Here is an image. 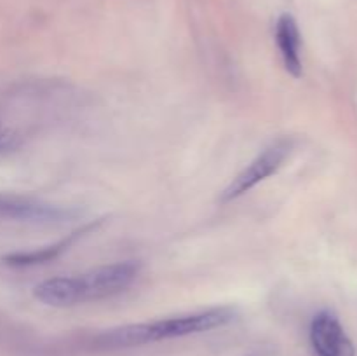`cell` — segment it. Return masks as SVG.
I'll return each instance as SVG.
<instances>
[{
	"instance_id": "3",
	"label": "cell",
	"mask_w": 357,
	"mask_h": 356,
	"mask_svg": "<svg viewBox=\"0 0 357 356\" xmlns=\"http://www.w3.org/2000/svg\"><path fill=\"white\" fill-rule=\"evenodd\" d=\"M293 150V142L289 138H279L278 142L271 143L267 149L261 150L236 178L229 184V187L220 195V202H230L241 198L258 184L267 180L268 177L278 173L284 166L286 159Z\"/></svg>"
},
{
	"instance_id": "7",
	"label": "cell",
	"mask_w": 357,
	"mask_h": 356,
	"mask_svg": "<svg viewBox=\"0 0 357 356\" xmlns=\"http://www.w3.org/2000/svg\"><path fill=\"white\" fill-rule=\"evenodd\" d=\"M275 42L281 52L282 65L286 72L295 79L302 77V35H300L298 23L291 14H281L275 24Z\"/></svg>"
},
{
	"instance_id": "6",
	"label": "cell",
	"mask_w": 357,
	"mask_h": 356,
	"mask_svg": "<svg viewBox=\"0 0 357 356\" xmlns=\"http://www.w3.org/2000/svg\"><path fill=\"white\" fill-rule=\"evenodd\" d=\"M103 223V218L94 220V222L86 223V225L79 227L73 232L66 234V237L56 241V243L47 244V246L35 248V250L28 251H16V253H9L2 258L3 264L10 265V267H33V265H42L47 264V262L56 260L58 257H61L63 253L70 250L75 243H79V239L86 237L87 234L94 232L98 227Z\"/></svg>"
},
{
	"instance_id": "1",
	"label": "cell",
	"mask_w": 357,
	"mask_h": 356,
	"mask_svg": "<svg viewBox=\"0 0 357 356\" xmlns=\"http://www.w3.org/2000/svg\"><path fill=\"white\" fill-rule=\"evenodd\" d=\"M139 264L135 260L115 262L75 276L45 279L33 288V297L44 306L73 307L79 304L108 299L135 283Z\"/></svg>"
},
{
	"instance_id": "4",
	"label": "cell",
	"mask_w": 357,
	"mask_h": 356,
	"mask_svg": "<svg viewBox=\"0 0 357 356\" xmlns=\"http://www.w3.org/2000/svg\"><path fill=\"white\" fill-rule=\"evenodd\" d=\"M79 212L73 208L52 205L30 195L0 192V220L26 223H65L73 220Z\"/></svg>"
},
{
	"instance_id": "5",
	"label": "cell",
	"mask_w": 357,
	"mask_h": 356,
	"mask_svg": "<svg viewBox=\"0 0 357 356\" xmlns=\"http://www.w3.org/2000/svg\"><path fill=\"white\" fill-rule=\"evenodd\" d=\"M310 342L317 356H356V349L337 316L319 313L310 325Z\"/></svg>"
},
{
	"instance_id": "2",
	"label": "cell",
	"mask_w": 357,
	"mask_h": 356,
	"mask_svg": "<svg viewBox=\"0 0 357 356\" xmlns=\"http://www.w3.org/2000/svg\"><path fill=\"white\" fill-rule=\"evenodd\" d=\"M234 318H236V311L230 307H213L201 313L166 318V320H157L152 323L126 325V327L115 328L101 335L100 342L107 348L143 346L149 342L167 341V339L215 330V328L229 325L230 321H234Z\"/></svg>"
},
{
	"instance_id": "8",
	"label": "cell",
	"mask_w": 357,
	"mask_h": 356,
	"mask_svg": "<svg viewBox=\"0 0 357 356\" xmlns=\"http://www.w3.org/2000/svg\"><path fill=\"white\" fill-rule=\"evenodd\" d=\"M16 136L13 133H7L0 129V152H6V150H10L16 147Z\"/></svg>"
}]
</instances>
